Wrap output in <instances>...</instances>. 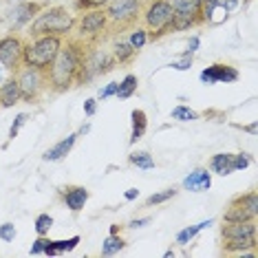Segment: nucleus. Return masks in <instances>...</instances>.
Masks as SVG:
<instances>
[{
  "instance_id": "1",
  "label": "nucleus",
  "mask_w": 258,
  "mask_h": 258,
  "mask_svg": "<svg viewBox=\"0 0 258 258\" xmlns=\"http://www.w3.org/2000/svg\"><path fill=\"white\" fill-rule=\"evenodd\" d=\"M86 49H89V42H84L80 38H69L67 42H62L57 55L51 62V67L46 69V80H49L51 93L62 95V93L73 89Z\"/></svg>"
},
{
  "instance_id": "2",
  "label": "nucleus",
  "mask_w": 258,
  "mask_h": 258,
  "mask_svg": "<svg viewBox=\"0 0 258 258\" xmlns=\"http://www.w3.org/2000/svg\"><path fill=\"white\" fill-rule=\"evenodd\" d=\"M75 22H78V18H75V14H71V9H67L64 5H55V7L49 5L33 18L27 33L29 38H40V36L67 38L75 29Z\"/></svg>"
},
{
  "instance_id": "3",
  "label": "nucleus",
  "mask_w": 258,
  "mask_h": 258,
  "mask_svg": "<svg viewBox=\"0 0 258 258\" xmlns=\"http://www.w3.org/2000/svg\"><path fill=\"white\" fill-rule=\"evenodd\" d=\"M256 221H240V223H223L221 227V251L223 254H238V256H256Z\"/></svg>"
},
{
  "instance_id": "4",
  "label": "nucleus",
  "mask_w": 258,
  "mask_h": 258,
  "mask_svg": "<svg viewBox=\"0 0 258 258\" xmlns=\"http://www.w3.org/2000/svg\"><path fill=\"white\" fill-rule=\"evenodd\" d=\"M144 27L148 29V42H157V40L174 33L172 29V18L174 11L170 7L168 0H148L142 9Z\"/></svg>"
},
{
  "instance_id": "5",
  "label": "nucleus",
  "mask_w": 258,
  "mask_h": 258,
  "mask_svg": "<svg viewBox=\"0 0 258 258\" xmlns=\"http://www.w3.org/2000/svg\"><path fill=\"white\" fill-rule=\"evenodd\" d=\"M64 38L57 36H40V38H29L25 40L22 46V64L25 67H36V69H46L51 67L53 57L57 55Z\"/></svg>"
},
{
  "instance_id": "6",
  "label": "nucleus",
  "mask_w": 258,
  "mask_h": 258,
  "mask_svg": "<svg viewBox=\"0 0 258 258\" xmlns=\"http://www.w3.org/2000/svg\"><path fill=\"white\" fill-rule=\"evenodd\" d=\"M115 57L108 51L99 49L97 44H89L84 53V60H82V67L78 71V78H75V86H89L91 82L99 80L102 75L110 73L115 69Z\"/></svg>"
},
{
  "instance_id": "7",
  "label": "nucleus",
  "mask_w": 258,
  "mask_h": 258,
  "mask_svg": "<svg viewBox=\"0 0 258 258\" xmlns=\"http://www.w3.org/2000/svg\"><path fill=\"white\" fill-rule=\"evenodd\" d=\"M144 0H108L104 11L108 16V31H126L133 29L142 18Z\"/></svg>"
},
{
  "instance_id": "8",
  "label": "nucleus",
  "mask_w": 258,
  "mask_h": 258,
  "mask_svg": "<svg viewBox=\"0 0 258 258\" xmlns=\"http://www.w3.org/2000/svg\"><path fill=\"white\" fill-rule=\"evenodd\" d=\"M16 80H18L20 93H22V102L29 104H38L42 95L49 91V80H46V71L36 67H22L16 73H11Z\"/></svg>"
},
{
  "instance_id": "9",
  "label": "nucleus",
  "mask_w": 258,
  "mask_h": 258,
  "mask_svg": "<svg viewBox=\"0 0 258 258\" xmlns=\"http://www.w3.org/2000/svg\"><path fill=\"white\" fill-rule=\"evenodd\" d=\"M78 29V38L84 40L89 44H97L99 40L106 36L108 31V16L102 9H91V11H82V16L75 22Z\"/></svg>"
},
{
  "instance_id": "10",
  "label": "nucleus",
  "mask_w": 258,
  "mask_h": 258,
  "mask_svg": "<svg viewBox=\"0 0 258 258\" xmlns=\"http://www.w3.org/2000/svg\"><path fill=\"white\" fill-rule=\"evenodd\" d=\"M168 3L174 11V31H187L203 25V0H168Z\"/></svg>"
},
{
  "instance_id": "11",
  "label": "nucleus",
  "mask_w": 258,
  "mask_h": 258,
  "mask_svg": "<svg viewBox=\"0 0 258 258\" xmlns=\"http://www.w3.org/2000/svg\"><path fill=\"white\" fill-rule=\"evenodd\" d=\"M258 216V197L256 190L236 195L227 203L223 212V223H240V221H256Z\"/></svg>"
},
{
  "instance_id": "12",
  "label": "nucleus",
  "mask_w": 258,
  "mask_h": 258,
  "mask_svg": "<svg viewBox=\"0 0 258 258\" xmlns=\"http://www.w3.org/2000/svg\"><path fill=\"white\" fill-rule=\"evenodd\" d=\"M46 7H49V3H44V0H31V3H29V0H18V3L5 14V22L9 25L11 31L18 33L20 29L31 25L33 18Z\"/></svg>"
},
{
  "instance_id": "13",
  "label": "nucleus",
  "mask_w": 258,
  "mask_h": 258,
  "mask_svg": "<svg viewBox=\"0 0 258 258\" xmlns=\"http://www.w3.org/2000/svg\"><path fill=\"white\" fill-rule=\"evenodd\" d=\"M22 46H25V40L14 31L0 38V67L5 71L16 73L22 67Z\"/></svg>"
},
{
  "instance_id": "14",
  "label": "nucleus",
  "mask_w": 258,
  "mask_h": 258,
  "mask_svg": "<svg viewBox=\"0 0 258 258\" xmlns=\"http://www.w3.org/2000/svg\"><path fill=\"white\" fill-rule=\"evenodd\" d=\"M57 199L64 208H69L73 214H78L84 210L86 201L91 199V192L86 190L84 185H75V183H67L57 187Z\"/></svg>"
},
{
  "instance_id": "15",
  "label": "nucleus",
  "mask_w": 258,
  "mask_h": 258,
  "mask_svg": "<svg viewBox=\"0 0 258 258\" xmlns=\"http://www.w3.org/2000/svg\"><path fill=\"white\" fill-rule=\"evenodd\" d=\"M199 78H201V82L203 84H208V86H212V84H232V82H238L240 73H238L236 67L216 62V64H212V67L203 69Z\"/></svg>"
},
{
  "instance_id": "16",
  "label": "nucleus",
  "mask_w": 258,
  "mask_h": 258,
  "mask_svg": "<svg viewBox=\"0 0 258 258\" xmlns=\"http://www.w3.org/2000/svg\"><path fill=\"white\" fill-rule=\"evenodd\" d=\"M181 185H183V190H190V192H205L212 187V172L205 168H197L183 179Z\"/></svg>"
},
{
  "instance_id": "17",
  "label": "nucleus",
  "mask_w": 258,
  "mask_h": 258,
  "mask_svg": "<svg viewBox=\"0 0 258 258\" xmlns=\"http://www.w3.org/2000/svg\"><path fill=\"white\" fill-rule=\"evenodd\" d=\"M22 102V93L18 86V80L11 75L0 84V108H14L16 104Z\"/></svg>"
},
{
  "instance_id": "18",
  "label": "nucleus",
  "mask_w": 258,
  "mask_h": 258,
  "mask_svg": "<svg viewBox=\"0 0 258 258\" xmlns=\"http://www.w3.org/2000/svg\"><path fill=\"white\" fill-rule=\"evenodd\" d=\"M75 142H78V133H71L69 137L60 139V142L53 144V146H51V148L42 155V161H60V159H64V157H67L69 152L73 150Z\"/></svg>"
},
{
  "instance_id": "19",
  "label": "nucleus",
  "mask_w": 258,
  "mask_h": 258,
  "mask_svg": "<svg viewBox=\"0 0 258 258\" xmlns=\"http://www.w3.org/2000/svg\"><path fill=\"white\" fill-rule=\"evenodd\" d=\"M131 119H133V126H131V139H128V144L135 146L139 139H144V135H146L148 115H146V110H142V108H135L131 113Z\"/></svg>"
},
{
  "instance_id": "20",
  "label": "nucleus",
  "mask_w": 258,
  "mask_h": 258,
  "mask_svg": "<svg viewBox=\"0 0 258 258\" xmlns=\"http://www.w3.org/2000/svg\"><path fill=\"white\" fill-rule=\"evenodd\" d=\"M80 240H82V236H71V238H62V240H51L49 238V243H46V247H44V251L42 254L44 256H60V254H67V251H73L75 247L80 245Z\"/></svg>"
},
{
  "instance_id": "21",
  "label": "nucleus",
  "mask_w": 258,
  "mask_h": 258,
  "mask_svg": "<svg viewBox=\"0 0 258 258\" xmlns=\"http://www.w3.org/2000/svg\"><path fill=\"white\" fill-rule=\"evenodd\" d=\"M232 152H216V155L210 157V172L221 174V177H227V174L234 172L232 168Z\"/></svg>"
},
{
  "instance_id": "22",
  "label": "nucleus",
  "mask_w": 258,
  "mask_h": 258,
  "mask_svg": "<svg viewBox=\"0 0 258 258\" xmlns=\"http://www.w3.org/2000/svg\"><path fill=\"white\" fill-rule=\"evenodd\" d=\"M137 86H139V80L135 73H128L124 75V80L117 82V91H115V97L117 99H131L135 93H137Z\"/></svg>"
},
{
  "instance_id": "23",
  "label": "nucleus",
  "mask_w": 258,
  "mask_h": 258,
  "mask_svg": "<svg viewBox=\"0 0 258 258\" xmlns=\"http://www.w3.org/2000/svg\"><path fill=\"white\" fill-rule=\"evenodd\" d=\"M137 53L139 51H135L128 40H119V42H115V46H113V57L117 64H131Z\"/></svg>"
},
{
  "instance_id": "24",
  "label": "nucleus",
  "mask_w": 258,
  "mask_h": 258,
  "mask_svg": "<svg viewBox=\"0 0 258 258\" xmlns=\"http://www.w3.org/2000/svg\"><path fill=\"white\" fill-rule=\"evenodd\" d=\"M126 238H121L119 234H108L106 238H104V243H102V256H115V254H119L121 249L126 247Z\"/></svg>"
},
{
  "instance_id": "25",
  "label": "nucleus",
  "mask_w": 258,
  "mask_h": 258,
  "mask_svg": "<svg viewBox=\"0 0 258 258\" xmlns=\"http://www.w3.org/2000/svg\"><path fill=\"white\" fill-rule=\"evenodd\" d=\"M214 223V219H208V221H201V223H197V225H190V227H183L179 234H177V243L179 245H187L192 238L197 236L201 230H205V227H210Z\"/></svg>"
},
{
  "instance_id": "26",
  "label": "nucleus",
  "mask_w": 258,
  "mask_h": 258,
  "mask_svg": "<svg viewBox=\"0 0 258 258\" xmlns=\"http://www.w3.org/2000/svg\"><path fill=\"white\" fill-rule=\"evenodd\" d=\"M128 42H131V46L135 51H142L146 42H148V29L146 27H139V25H135L131 29V36H128Z\"/></svg>"
},
{
  "instance_id": "27",
  "label": "nucleus",
  "mask_w": 258,
  "mask_h": 258,
  "mask_svg": "<svg viewBox=\"0 0 258 258\" xmlns=\"http://www.w3.org/2000/svg\"><path fill=\"white\" fill-rule=\"evenodd\" d=\"M128 163L137 166L139 170H152L155 168V159L150 157V152H144V150L131 152V155H128Z\"/></svg>"
},
{
  "instance_id": "28",
  "label": "nucleus",
  "mask_w": 258,
  "mask_h": 258,
  "mask_svg": "<svg viewBox=\"0 0 258 258\" xmlns=\"http://www.w3.org/2000/svg\"><path fill=\"white\" fill-rule=\"evenodd\" d=\"M177 192H179L177 187H166V190L150 195V197L144 201V205H146V208H152V205H161V203H166V201H170V199L177 197Z\"/></svg>"
},
{
  "instance_id": "29",
  "label": "nucleus",
  "mask_w": 258,
  "mask_h": 258,
  "mask_svg": "<svg viewBox=\"0 0 258 258\" xmlns=\"http://www.w3.org/2000/svg\"><path fill=\"white\" fill-rule=\"evenodd\" d=\"M170 117L177 119V121H197L201 115H199L197 110L187 108V106H174L172 110H170Z\"/></svg>"
},
{
  "instance_id": "30",
  "label": "nucleus",
  "mask_w": 258,
  "mask_h": 258,
  "mask_svg": "<svg viewBox=\"0 0 258 258\" xmlns=\"http://www.w3.org/2000/svg\"><path fill=\"white\" fill-rule=\"evenodd\" d=\"M33 227H36L38 236H49V230L53 227V216H51V214H38Z\"/></svg>"
},
{
  "instance_id": "31",
  "label": "nucleus",
  "mask_w": 258,
  "mask_h": 258,
  "mask_svg": "<svg viewBox=\"0 0 258 258\" xmlns=\"http://www.w3.org/2000/svg\"><path fill=\"white\" fill-rule=\"evenodd\" d=\"M108 0H75L73 9L75 11H91V9H102Z\"/></svg>"
},
{
  "instance_id": "32",
  "label": "nucleus",
  "mask_w": 258,
  "mask_h": 258,
  "mask_svg": "<svg viewBox=\"0 0 258 258\" xmlns=\"http://www.w3.org/2000/svg\"><path fill=\"white\" fill-rule=\"evenodd\" d=\"M29 121V115L27 113H20L18 117L14 119V124H11V128H9V142H14L16 137H18V133H20V128L25 126Z\"/></svg>"
},
{
  "instance_id": "33",
  "label": "nucleus",
  "mask_w": 258,
  "mask_h": 258,
  "mask_svg": "<svg viewBox=\"0 0 258 258\" xmlns=\"http://www.w3.org/2000/svg\"><path fill=\"white\" fill-rule=\"evenodd\" d=\"M251 163V157L247 155V152H236V155L232 157V168H234V172L236 170H245Z\"/></svg>"
},
{
  "instance_id": "34",
  "label": "nucleus",
  "mask_w": 258,
  "mask_h": 258,
  "mask_svg": "<svg viewBox=\"0 0 258 258\" xmlns=\"http://www.w3.org/2000/svg\"><path fill=\"white\" fill-rule=\"evenodd\" d=\"M16 234H18V230H16L14 223H3V225H0V238H3L5 243H11V240L16 238Z\"/></svg>"
},
{
  "instance_id": "35",
  "label": "nucleus",
  "mask_w": 258,
  "mask_h": 258,
  "mask_svg": "<svg viewBox=\"0 0 258 258\" xmlns=\"http://www.w3.org/2000/svg\"><path fill=\"white\" fill-rule=\"evenodd\" d=\"M46 243H49V236H38L36 240H33L31 251H29V254H31V256H40V254H42V251H44Z\"/></svg>"
},
{
  "instance_id": "36",
  "label": "nucleus",
  "mask_w": 258,
  "mask_h": 258,
  "mask_svg": "<svg viewBox=\"0 0 258 258\" xmlns=\"http://www.w3.org/2000/svg\"><path fill=\"white\" fill-rule=\"evenodd\" d=\"M170 67L174 69V71H187V69L192 67V55H187V53H183V57L181 60H177V62H172Z\"/></svg>"
},
{
  "instance_id": "37",
  "label": "nucleus",
  "mask_w": 258,
  "mask_h": 258,
  "mask_svg": "<svg viewBox=\"0 0 258 258\" xmlns=\"http://www.w3.org/2000/svg\"><path fill=\"white\" fill-rule=\"evenodd\" d=\"M115 91H117V82H110V84H106L104 89H99V95H97V97L104 102V99L113 97V95H115Z\"/></svg>"
},
{
  "instance_id": "38",
  "label": "nucleus",
  "mask_w": 258,
  "mask_h": 258,
  "mask_svg": "<svg viewBox=\"0 0 258 258\" xmlns=\"http://www.w3.org/2000/svg\"><path fill=\"white\" fill-rule=\"evenodd\" d=\"M150 216H142V219H133L128 225H124V227H131V230H139V227H146V225H150Z\"/></svg>"
},
{
  "instance_id": "39",
  "label": "nucleus",
  "mask_w": 258,
  "mask_h": 258,
  "mask_svg": "<svg viewBox=\"0 0 258 258\" xmlns=\"http://www.w3.org/2000/svg\"><path fill=\"white\" fill-rule=\"evenodd\" d=\"M97 113V99H86V102H84V115L86 117H93V115H95Z\"/></svg>"
},
{
  "instance_id": "40",
  "label": "nucleus",
  "mask_w": 258,
  "mask_h": 258,
  "mask_svg": "<svg viewBox=\"0 0 258 258\" xmlns=\"http://www.w3.org/2000/svg\"><path fill=\"white\" fill-rule=\"evenodd\" d=\"M199 44H201V38H199V36H192V38H190V44H187V51H185V53H187V55H192V53H195V51L199 49Z\"/></svg>"
},
{
  "instance_id": "41",
  "label": "nucleus",
  "mask_w": 258,
  "mask_h": 258,
  "mask_svg": "<svg viewBox=\"0 0 258 258\" xmlns=\"http://www.w3.org/2000/svg\"><path fill=\"white\" fill-rule=\"evenodd\" d=\"M137 197H139V190H135V187H131V190H126V195H124L126 201H135Z\"/></svg>"
},
{
  "instance_id": "42",
  "label": "nucleus",
  "mask_w": 258,
  "mask_h": 258,
  "mask_svg": "<svg viewBox=\"0 0 258 258\" xmlns=\"http://www.w3.org/2000/svg\"><path fill=\"white\" fill-rule=\"evenodd\" d=\"M121 230H124V225H117V223H115V225H110L108 234H121Z\"/></svg>"
},
{
  "instance_id": "43",
  "label": "nucleus",
  "mask_w": 258,
  "mask_h": 258,
  "mask_svg": "<svg viewBox=\"0 0 258 258\" xmlns=\"http://www.w3.org/2000/svg\"><path fill=\"white\" fill-rule=\"evenodd\" d=\"M89 131H91V124H84V126H82L80 131H78V137H80V135H86Z\"/></svg>"
},
{
  "instance_id": "44",
  "label": "nucleus",
  "mask_w": 258,
  "mask_h": 258,
  "mask_svg": "<svg viewBox=\"0 0 258 258\" xmlns=\"http://www.w3.org/2000/svg\"><path fill=\"white\" fill-rule=\"evenodd\" d=\"M0 3H18V0H0Z\"/></svg>"
}]
</instances>
